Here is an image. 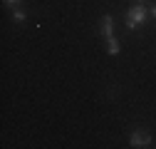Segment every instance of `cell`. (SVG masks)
<instances>
[{
    "mask_svg": "<svg viewBox=\"0 0 156 149\" xmlns=\"http://www.w3.org/2000/svg\"><path fill=\"white\" fill-rule=\"evenodd\" d=\"M146 15H149V10H146L144 5L134 3V5L126 10V27H129V30H139V27L144 25V20H146Z\"/></svg>",
    "mask_w": 156,
    "mask_h": 149,
    "instance_id": "1",
    "label": "cell"
},
{
    "mask_svg": "<svg viewBox=\"0 0 156 149\" xmlns=\"http://www.w3.org/2000/svg\"><path fill=\"white\" fill-rule=\"evenodd\" d=\"M129 144L136 147V149H144L151 144V134L146 132V129H134V132L129 134Z\"/></svg>",
    "mask_w": 156,
    "mask_h": 149,
    "instance_id": "2",
    "label": "cell"
},
{
    "mask_svg": "<svg viewBox=\"0 0 156 149\" xmlns=\"http://www.w3.org/2000/svg\"><path fill=\"white\" fill-rule=\"evenodd\" d=\"M99 32H102L104 37H112V35H114V17H112V15H104V17H102Z\"/></svg>",
    "mask_w": 156,
    "mask_h": 149,
    "instance_id": "3",
    "label": "cell"
},
{
    "mask_svg": "<svg viewBox=\"0 0 156 149\" xmlns=\"http://www.w3.org/2000/svg\"><path fill=\"white\" fill-rule=\"evenodd\" d=\"M119 40H116V35H112V37H107V52L109 55H119Z\"/></svg>",
    "mask_w": 156,
    "mask_h": 149,
    "instance_id": "4",
    "label": "cell"
},
{
    "mask_svg": "<svg viewBox=\"0 0 156 149\" xmlns=\"http://www.w3.org/2000/svg\"><path fill=\"white\" fill-rule=\"evenodd\" d=\"M25 17H27L25 10H20V8H15V10H12V23H25Z\"/></svg>",
    "mask_w": 156,
    "mask_h": 149,
    "instance_id": "5",
    "label": "cell"
},
{
    "mask_svg": "<svg viewBox=\"0 0 156 149\" xmlns=\"http://www.w3.org/2000/svg\"><path fill=\"white\" fill-rule=\"evenodd\" d=\"M3 3H5V5H10V8H17V5L23 3V0H3Z\"/></svg>",
    "mask_w": 156,
    "mask_h": 149,
    "instance_id": "6",
    "label": "cell"
},
{
    "mask_svg": "<svg viewBox=\"0 0 156 149\" xmlns=\"http://www.w3.org/2000/svg\"><path fill=\"white\" fill-rule=\"evenodd\" d=\"M149 15L154 17V23H156V5H151V10H149Z\"/></svg>",
    "mask_w": 156,
    "mask_h": 149,
    "instance_id": "7",
    "label": "cell"
},
{
    "mask_svg": "<svg viewBox=\"0 0 156 149\" xmlns=\"http://www.w3.org/2000/svg\"><path fill=\"white\" fill-rule=\"evenodd\" d=\"M134 3H139V5H144V3H146V0H134Z\"/></svg>",
    "mask_w": 156,
    "mask_h": 149,
    "instance_id": "8",
    "label": "cell"
}]
</instances>
